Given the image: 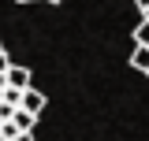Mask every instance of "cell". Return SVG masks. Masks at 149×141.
Wrapping results in <instances>:
<instances>
[{
    "mask_svg": "<svg viewBox=\"0 0 149 141\" xmlns=\"http://www.w3.org/2000/svg\"><path fill=\"white\" fill-rule=\"evenodd\" d=\"M138 4V11H149V0H134Z\"/></svg>",
    "mask_w": 149,
    "mask_h": 141,
    "instance_id": "cell-6",
    "label": "cell"
},
{
    "mask_svg": "<svg viewBox=\"0 0 149 141\" xmlns=\"http://www.w3.org/2000/svg\"><path fill=\"white\" fill-rule=\"evenodd\" d=\"M8 89H15V93H26V89H34V82H30V67H22V63H11V70H8Z\"/></svg>",
    "mask_w": 149,
    "mask_h": 141,
    "instance_id": "cell-1",
    "label": "cell"
},
{
    "mask_svg": "<svg viewBox=\"0 0 149 141\" xmlns=\"http://www.w3.org/2000/svg\"><path fill=\"white\" fill-rule=\"evenodd\" d=\"M45 104H49V100H45V93H37V89H26L22 100H19V108L30 111V115H41V108H45Z\"/></svg>",
    "mask_w": 149,
    "mask_h": 141,
    "instance_id": "cell-2",
    "label": "cell"
},
{
    "mask_svg": "<svg viewBox=\"0 0 149 141\" xmlns=\"http://www.w3.org/2000/svg\"><path fill=\"white\" fill-rule=\"evenodd\" d=\"M134 48H149V22L146 19H142V22H138V26H134Z\"/></svg>",
    "mask_w": 149,
    "mask_h": 141,
    "instance_id": "cell-5",
    "label": "cell"
},
{
    "mask_svg": "<svg viewBox=\"0 0 149 141\" xmlns=\"http://www.w3.org/2000/svg\"><path fill=\"white\" fill-rule=\"evenodd\" d=\"M19 141H37V138H34V134H22V138H19Z\"/></svg>",
    "mask_w": 149,
    "mask_h": 141,
    "instance_id": "cell-7",
    "label": "cell"
},
{
    "mask_svg": "<svg viewBox=\"0 0 149 141\" xmlns=\"http://www.w3.org/2000/svg\"><path fill=\"white\" fill-rule=\"evenodd\" d=\"M49 4H60V0H49Z\"/></svg>",
    "mask_w": 149,
    "mask_h": 141,
    "instance_id": "cell-11",
    "label": "cell"
},
{
    "mask_svg": "<svg viewBox=\"0 0 149 141\" xmlns=\"http://www.w3.org/2000/svg\"><path fill=\"white\" fill-rule=\"evenodd\" d=\"M11 123L19 126V134H34V126H37V115H30V111H22V108H19Z\"/></svg>",
    "mask_w": 149,
    "mask_h": 141,
    "instance_id": "cell-3",
    "label": "cell"
},
{
    "mask_svg": "<svg viewBox=\"0 0 149 141\" xmlns=\"http://www.w3.org/2000/svg\"><path fill=\"white\" fill-rule=\"evenodd\" d=\"M19 4H30V0H19Z\"/></svg>",
    "mask_w": 149,
    "mask_h": 141,
    "instance_id": "cell-10",
    "label": "cell"
},
{
    "mask_svg": "<svg viewBox=\"0 0 149 141\" xmlns=\"http://www.w3.org/2000/svg\"><path fill=\"white\" fill-rule=\"evenodd\" d=\"M0 56H4V41H0Z\"/></svg>",
    "mask_w": 149,
    "mask_h": 141,
    "instance_id": "cell-9",
    "label": "cell"
},
{
    "mask_svg": "<svg viewBox=\"0 0 149 141\" xmlns=\"http://www.w3.org/2000/svg\"><path fill=\"white\" fill-rule=\"evenodd\" d=\"M130 67L149 74V48H134V52H130Z\"/></svg>",
    "mask_w": 149,
    "mask_h": 141,
    "instance_id": "cell-4",
    "label": "cell"
},
{
    "mask_svg": "<svg viewBox=\"0 0 149 141\" xmlns=\"http://www.w3.org/2000/svg\"><path fill=\"white\" fill-rule=\"evenodd\" d=\"M142 19H146V22H149V11H142Z\"/></svg>",
    "mask_w": 149,
    "mask_h": 141,
    "instance_id": "cell-8",
    "label": "cell"
}]
</instances>
